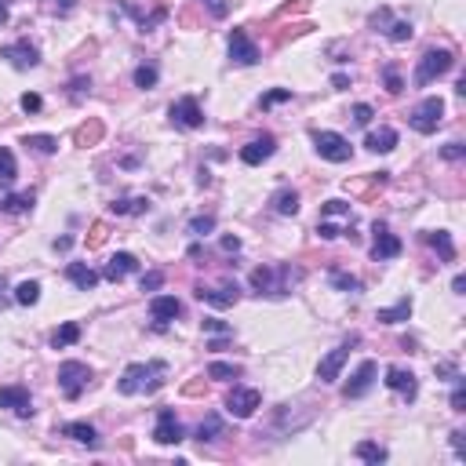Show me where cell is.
Listing matches in <instances>:
<instances>
[{"instance_id":"cell-1","label":"cell","mask_w":466,"mask_h":466,"mask_svg":"<svg viewBox=\"0 0 466 466\" xmlns=\"http://www.w3.org/2000/svg\"><path fill=\"white\" fill-rule=\"evenodd\" d=\"M164 372H168L164 361H153V365H128L124 375L116 379V390H121L124 397H132V394H153L157 386H164Z\"/></svg>"},{"instance_id":"cell-2","label":"cell","mask_w":466,"mask_h":466,"mask_svg":"<svg viewBox=\"0 0 466 466\" xmlns=\"http://www.w3.org/2000/svg\"><path fill=\"white\" fill-rule=\"evenodd\" d=\"M452 66H456V55H452L448 48H434V51H426V55L419 59V66H416V88H426V84H434L437 77H445Z\"/></svg>"},{"instance_id":"cell-3","label":"cell","mask_w":466,"mask_h":466,"mask_svg":"<svg viewBox=\"0 0 466 466\" xmlns=\"http://www.w3.org/2000/svg\"><path fill=\"white\" fill-rule=\"evenodd\" d=\"M295 274H292V266H259L255 274H252V288L259 292V295H288V281H292Z\"/></svg>"},{"instance_id":"cell-4","label":"cell","mask_w":466,"mask_h":466,"mask_svg":"<svg viewBox=\"0 0 466 466\" xmlns=\"http://www.w3.org/2000/svg\"><path fill=\"white\" fill-rule=\"evenodd\" d=\"M88 383H92V368L88 365H81V361H62L59 365V390L70 401L81 397L88 390Z\"/></svg>"},{"instance_id":"cell-5","label":"cell","mask_w":466,"mask_h":466,"mask_svg":"<svg viewBox=\"0 0 466 466\" xmlns=\"http://www.w3.org/2000/svg\"><path fill=\"white\" fill-rule=\"evenodd\" d=\"M445 121V102L437 99V95H430V99H423L416 110L408 113V124L416 128L419 135H434L437 132V124Z\"/></svg>"},{"instance_id":"cell-6","label":"cell","mask_w":466,"mask_h":466,"mask_svg":"<svg viewBox=\"0 0 466 466\" xmlns=\"http://www.w3.org/2000/svg\"><path fill=\"white\" fill-rule=\"evenodd\" d=\"M314 146H317L321 157L332 161V164H346L354 157V146H350L339 132H314Z\"/></svg>"},{"instance_id":"cell-7","label":"cell","mask_w":466,"mask_h":466,"mask_svg":"<svg viewBox=\"0 0 466 466\" xmlns=\"http://www.w3.org/2000/svg\"><path fill=\"white\" fill-rule=\"evenodd\" d=\"M259 405H263V394L252 390V386H233L226 394V412L233 419H252Z\"/></svg>"},{"instance_id":"cell-8","label":"cell","mask_w":466,"mask_h":466,"mask_svg":"<svg viewBox=\"0 0 466 466\" xmlns=\"http://www.w3.org/2000/svg\"><path fill=\"white\" fill-rule=\"evenodd\" d=\"M0 59L8 62V66H15V70H33L37 62H41V51H37V44L30 41H11L0 48Z\"/></svg>"},{"instance_id":"cell-9","label":"cell","mask_w":466,"mask_h":466,"mask_svg":"<svg viewBox=\"0 0 466 466\" xmlns=\"http://www.w3.org/2000/svg\"><path fill=\"white\" fill-rule=\"evenodd\" d=\"M172 124L175 128H186V132H197V128H204V113H201V102L197 99H179L172 102Z\"/></svg>"},{"instance_id":"cell-10","label":"cell","mask_w":466,"mask_h":466,"mask_svg":"<svg viewBox=\"0 0 466 466\" xmlns=\"http://www.w3.org/2000/svg\"><path fill=\"white\" fill-rule=\"evenodd\" d=\"M354 343H357V335H350V343L335 346V350H328V357H321V365H317V379L321 383H335V379H339V372H343L346 357H350V346H354Z\"/></svg>"},{"instance_id":"cell-11","label":"cell","mask_w":466,"mask_h":466,"mask_svg":"<svg viewBox=\"0 0 466 466\" xmlns=\"http://www.w3.org/2000/svg\"><path fill=\"white\" fill-rule=\"evenodd\" d=\"M372 233H375V244H372V259L375 263H386V259H397L401 255V237H394L390 230H386V223H375L372 226Z\"/></svg>"},{"instance_id":"cell-12","label":"cell","mask_w":466,"mask_h":466,"mask_svg":"<svg viewBox=\"0 0 466 466\" xmlns=\"http://www.w3.org/2000/svg\"><path fill=\"white\" fill-rule=\"evenodd\" d=\"M0 408L15 412L19 419H30L33 416V401L26 386H0Z\"/></svg>"},{"instance_id":"cell-13","label":"cell","mask_w":466,"mask_h":466,"mask_svg":"<svg viewBox=\"0 0 466 466\" xmlns=\"http://www.w3.org/2000/svg\"><path fill=\"white\" fill-rule=\"evenodd\" d=\"M153 441H157V445H179V441H183V423L175 419V412H172V408H161V412H157Z\"/></svg>"},{"instance_id":"cell-14","label":"cell","mask_w":466,"mask_h":466,"mask_svg":"<svg viewBox=\"0 0 466 466\" xmlns=\"http://www.w3.org/2000/svg\"><path fill=\"white\" fill-rule=\"evenodd\" d=\"M230 59L237 62V66H255V62H259V48H255V41L244 30L230 33Z\"/></svg>"},{"instance_id":"cell-15","label":"cell","mask_w":466,"mask_h":466,"mask_svg":"<svg viewBox=\"0 0 466 466\" xmlns=\"http://www.w3.org/2000/svg\"><path fill=\"white\" fill-rule=\"evenodd\" d=\"M375 375H379V368H375V361H361V365H357V372L350 375V383L343 386L346 401H350V397H365V394L372 390Z\"/></svg>"},{"instance_id":"cell-16","label":"cell","mask_w":466,"mask_h":466,"mask_svg":"<svg viewBox=\"0 0 466 466\" xmlns=\"http://www.w3.org/2000/svg\"><path fill=\"white\" fill-rule=\"evenodd\" d=\"M193 295H197V299H201V303H208V306H215V310H226V306H233V303H237V299H241L237 284H223V288H204V284H201V288H197V292H193Z\"/></svg>"},{"instance_id":"cell-17","label":"cell","mask_w":466,"mask_h":466,"mask_svg":"<svg viewBox=\"0 0 466 466\" xmlns=\"http://www.w3.org/2000/svg\"><path fill=\"white\" fill-rule=\"evenodd\" d=\"M274 153H277V139H274V135H263V139H252L248 146L241 150V161L255 168V164L270 161V157H274Z\"/></svg>"},{"instance_id":"cell-18","label":"cell","mask_w":466,"mask_h":466,"mask_svg":"<svg viewBox=\"0 0 466 466\" xmlns=\"http://www.w3.org/2000/svg\"><path fill=\"white\" fill-rule=\"evenodd\" d=\"M139 270V259L132 255V252H116V255H110V263H106V270H102V277L106 281H124L128 274H135Z\"/></svg>"},{"instance_id":"cell-19","label":"cell","mask_w":466,"mask_h":466,"mask_svg":"<svg viewBox=\"0 0 466 466\" xmlns=\"http://www.w3.org/2000/svg\"><path fill=\"white\" fill-rule=\"evenodd\" d=\"M183 314V303L175 299V295H153L150 299V317L157 321V325H168V321H175Z\"/></svg>"},{"instance_id":"cell-20","label":"cell","mask_w":466,"mask_h":466,"mask_svg":"<svg viewBox=\"0 0 466 466\" xmlns=\"http://www.w3.org/2000/svg\"><path fill=\"white\" fill-rule=\"evenodd\" d=\"M386 386H390L394 394L408 397V401H416V394H419L416 375H412V372H405V368H390V372H386Z\"/></svg>"},{"instance_id":"cell-21","label":"cell","mask_w":466,"mask_h":466,"mask_svg":"<svg viewBox=\"0 0 466 466\" xmlns=\"http://www.w3.org/2000/svg\"><path fill=\"white\" fill-rule=\"evenodd\" d=\"M66 281L73 284V288H81V292H92L95 284H99V274L88 263H70L66 266Z\"/></svg>"},{"instance_id":"cell-22","label":"cell","mask_w":466,"mask_h":466,"mask_svg":"<svg viewBox=\"0 0 466 466\" xmlns=\"http://www.w3.org/2000/svg\"><path fill=\"white\" fill-rule=\"evenodd\" d=\"M62 437H73L77 445L99 448V434H95L92 423H66V426H62Z\"/></svg>"},{"instance_id":"cell-23","label":"cell","mask_w":466,"mask_h":466,"mask_svg":"<svg viewBox=\"0 0 466 466\" xmlns=\"http://www.w3.org/2000/svg\"><path fill=\"white\" fill-rule=\"evenodd\" d=\"M426 244H434V248H437L441 263H456V244H452V233H448V230H434V233H426Z\"/></svg>"},{"instance_id":"cell-24","label":"cell","mask_w":466,"mask_h":466,"mask_svg":"<svg viewBox=\"0 0 466 466\" xmlns=\"http://www.w3.org/2000/svg\"><path fill=\"white\" fill-rule=\"evenodd\" d=\"M365 146H368L372 153H390V150L397 146V132H394V128H379V132H368Z\"/></svg>"},{"instance_id":"cell-25","label":"cell","mask_w":466,"mask_h":466,"mask_svg":"<svg viewBox=\"0 0 466 466\" xmlns=\"http://www.w3.org/2000/svg\"><path fill=\"white\" fill-rule=\"evenodd\" d=\"M33 208V193H8V197H0V212L8 215H26Z\"/></svg>"},{"instance_id":"cell-26","label":"cell","mask_w":466,"mask_h":466,"mask_svg":"<svg viewBox=\"0 0 466 466\" xmlns=\"http://www.w3.org/2000/svg\"><path fill=\"white\" fill-rule=\"evenodd\" d=\"M270 204H274V212H277V215H295V212H299V193L284 186V190H277V193H274V201H270Z\"/></svg>"},{"instance_id":"cell-27","label":"cell","mask_w":466,"mask_h":466,"mask_svg":"<svg viewBox=\"0 0 466 466\" xmlns=\"http://www.w3.org/2000/svg\"><path fill=\"white\" fill-rule=\"evenodd\" d=\"M408 317H412V299H401L397 306L379 310V314H375V321H379V325H401V321H408Z\"/></svg>"},{"instance_id":"cell-28","label":"cell","mask_w":466,"mask_h":466,"mask_svg":"<svg viewBox=\"0 0 466 466\" xmlns=\"http://www.w3.org/2000/svg\"><path fill=\"white\" fill-rule=\"evenodd\" d=\"M110 212L113 215H142V212H150V201L146 197H121L110 204Z\"/></svg>"},{"instance_id":"cell-29","label":"cell","mask_w":466,"mask_h":466,"mask_svg":"<svg viewBox=\"0 0 466 466\" xmlns=\"http://www.w3.org/2000/svg\"><path fill=\"white\" fill-rule=\"evenodd\" d=\"M219 437H223V419L212 412V416H204V423L197 426V441L201 445H212V441H219Z\"/></svg>"},{"instance_id":"cell-30","label":"cell","mask_w":466,"mask_h":466,"mask_svg":"<svg viewBox=\"0 0 466 466\" xmlns=\"http://www.w3.org/2000/svg\"><path fill=\"white\" fill-rule=\"evenodd\" d=\"M15 175H19V164H15V153H11L8 146H0V186H11L15 183Z\"/></svg>"},{"instance_id":"cell-31","label":"cell","mask_w":466,"mask_h":466,"mask_svg":"<svg viewBox=\"0 0 466 466\" xmlns=\"http://www.w3.org/2000/svg\"><path fill=\"white\" fill-rule=\"evenodd\" d=\"M15 303L19 306H37V303H41V284H37V281H22L15 288Z\"/></svg>"},{"instance_id":"cell-32","label":"cell","mask_w":466,"mask_h":466,"mask_svg":"<svg viewBox=\"0 0 466 466\" xmlns=\"http://www.w3.org/2000/svg\"><path fill=\"white\" fill-rule=\"evenodd\" d=\"M328 281H332L339 292H361V281H357L354 274H346V270H339V266L328 270Z\"/></svg>"},{"instance_id":"cell-33","label":"cell","mask_w":466,"mask_h":466,"mask_svg":"<svg viewBox=\"0 0 466 466\" xmlns=\"http://www.w3.org/2000/svg\"><path fill=\"white\" fill-rule=\"evenodd\" d=\"M77 339H81V325H77V321H66V325H62L59 332H55V350H62V346H73Z\"/></svg>"},{"instance_id":"cell-34","label":"cell","mask_w":466,"mask_h":466,"mask_svg":"<svg viewBox=\"0 0 466 466\" xmlns=\"http://www.w3.org/2000/svg\"><path fill=\"white\" fill-rule=\"evenodd\" d=\"M354 456H357V459H365V463H386V448L372 445V441H361V445L354 448Z\"/></svg>"},{"instance_id":"cell-35","label":"cell","mask_w":466,"mask_h":466,"mask_svg":"<svg viewBox=\"0 0 466 466\" xmlns=\"http://www.w3.org/2000/svg\"><path fill=\"white\" fill-rule=\"evenodd\" d=\"M22 146H33L37 153H55L59 150V139L55 135H26Z\"/></svg>"},{"instance_id":"cell-36","label":"cell","mask_w":466,"mask_h":466,"mask_svg":"<svg viewBox=\"0 0 466 466\" xmlns=\"http://www.w3.org/2000/svg\"><path fill=\"white\" fill-rule=\"evenodd\" d=\"M412 33H416V30H412V22H405V19H397V22H390V26H386V37H390L394 44H405V41H412Z\"/></svg>"},{"instance_id":"cell-37","label":"cell","mask_w":466,"mask_h":466,"mask_svg":"<svg viewBox=\"0 0 466 466\" xmlns=\"http://www.w3.org/2000/svg\"><path fill=\"white\" fill-rule=\"evenodd\" d=\"M383 81H386V92H390V95L405 92V81H401V70L394 66V62H390V66H383Z\"/></svg>"},{"instance_id":"cell-38","label":"cell","mask_w":466,"mask_h":466,"mask_svg":"<svg viewBox=\"0 0 466 466\" xmlns=\"http://www.w3.org/2000/svg\"><path fill=\"white\" fill-rule=\"evenodd\" d=\"M212 230H215V215H197V219H190V233H193V237H208Z\"/></svg>"},{"instance_id":"cell-39","label":"cell","mask_w":466,"mask_h":466,"mask_svg":"<svg viewBox=\"0 0 466 466\" xmlns=\"http://www.w3.org/2000/svg\"><path fill=\"white\" fill-rule=\"evenodd\" d=\"M292 99V88H274V92H266L263 99H259V106L270 110V106H277V102H288Z\"/></svg>"},{"instance_id":"cell-40","label":"cell","mask_w":466,"mask_h":466,"mask_svg":"<svg viewBox=\"0 0 466 466\" xmlns=\"http://www.w3.org/2000/svg\"><path fill=\"white\" fill-rule=\"evenodd\" d=\"M241 368L233 365H223V361H215V365H208V379H237Z\"/></svg>"},{"instance_id":"cell-41","label":"cell","mask_w":466,"mask_h":466,"mask_svg":"<svg viewBox=\"0 0 466 466\" xmlns=\"http://www.w3.org/2000/svg\"><path fill=\"white\" fill-rule=\"evenodd\" d=\"M452 412H466V379L456 375V390H452Z\"/></svg>"},{"instance_id":"cell-42","label":"cell","mask_w":466,"mask_h":466,"mask_svg":"<svg viewBox=\"0 0 466 466\" xmlns=\"http://www.w3.org/2000/svg\"><path fill=\"white\" fill-rule=\"evenodd\" d=\"M157 84V66H139L135 70V88H153Z\"/></svg>"},{"instance_id":"cell-43","label":"cell","mask_w":466,"mask_h":466,"mask_svg":"<svg viewBox=\"0 0 466 466\" xmlns=\"http://www.w3.org/2000/svg\"><path fill=\"white\" fill-rule=\"evenodd\" d=\"M321 215H346L350 219V204L346 201H339V197H335V201H325V204H321Z\"/></svg>"},{"instance_id":"cell-44","label":"cell","mask_w":466,"mask_h":466,"mask_svg":"<svg viewBox=\"0 0 466 466\" xmlns=\"http://www.w3.org/2000/svg\"><path fill=\"white\" fill-rule=\"evenodd\" d=\"M350 116H354V121H357L361 128H368V124H372V116H375V110L368 106V102H357V106H354V113H350Z\"/></svg>"},{"instance_id":"cell-45","label":"cell","mask_w":466,"mask_h":466,"mask_svg":"<svg viewBox=\"0 0 466 466\" xmlns=\"http://www.w3.org/2000/svg\"><path fill=\"white\" fill-rule=\"evenodd\" d=\"M201 328H204V332H212V335H230V332H233V328L226 325V321H219V317H204V321H201Z\"/></svg>"},{"instance_id":"cell-46","label":"cell","mask_w":466,"mask_h":466,"mask_svg":"<svg viewBox=\"0 0 466 466\" xmlns=\"http://www.w3.org/2000/svg\"><path fill=\"white\" fill-rule=\"evenodd\" d=\"M19 106L26 110V113H41V106H44V99L37 95V92H26L22 99H19Z\"/></svg>"},{"instance_id":"cell-47","label":"cell","mask_w":466,"mask_h":466,"mask_svg":"<svg viewBox=\"0 0 466 466\" xmlns=\"http://www.w3.org/2000/svg\"><path fill=\"white\" fill-rule=\"evenodd\" d=\"M164 284V274L161 270H150V274H142V292H157Z\"/></svg>"},{"instance_id":"cell-48","label":"cell","mask_w":466,"mask_h":466,"mask_svg":"<svg viewBox=\"0 0 466 466\" xmlns=\"http://www.w3.org/2000/svg\"><path fill=\"white\" fill-rule=\"evenodd\" d=\"M441 157L445 161H463L466 157V146H463V142H448V146L441 150Z\"/></svg>"},{"instance_id":"cell-49","label":"cell","mask_w":466,"mask_h":466,"mask_svg":"<svg viewBox=\"0 0 466 466\" xmlns=\"http://www.w3.org/2000/svg\"><path fill=\"white\" fill-rule=\"evenodd\" d=\"M317 237L321 241H335V237H343V230L335 223H317Z\"/></svg>"},{"instance_id":"cell-50","label":"cell","mask_w":466,"mask_h":466,"mask_svg":"<svg viewBox=\"0 0 466 466\" xmlns=\"http://www.w3.org/2000/svg\"><path fill=\"white\" fill-rule=\"evenodd\" d=\"M102 135V128L99 124H92V128H81V132H77V142H81V146H88V142H95Z\"/></svg>"},{"instance_id":"cell-51","label":"cell","mask_w":466,"mask_h":466,"mask_svg":"<svg viewBox=\"0 0 466 466\" xmlns=\"http://www.w3.org/2000/svg\"><path fill=\"white\" fill-rule=\"evenodd\" d=\"M77 8V0H48V11H59V15H70Z\"/></svg>"},{"instance_id":"cell-52","label":"cell","mask_w":466,"mask_h":466,"mask_svg":"<svg viewBox=\"0 0 466 466\" xmlns=\"http://www.w3.org/2000/svg\"><path fill=\"white\" fill-rule=\"evenodd\" d=\"M84 88H92V81H88V77H77V81H73V92H70V95H73V99H81V95H84Z\"/></svg>"},{"instance_id":"cell-53","label":"cell","mask_w":466,"mask_h":466,"mask_svg":"<svg viewBox=\"0 0 466 466\" xmlns=\"http://www.w3.org/2000/svg\"><path fill=\"white\" fill-rule=\"evenodd\" d=\"M102 241H106V226H102V223H99V226L92 230V241H88V244H92V248H99V244H102Z\"/></svg>"},{"instance_id":"cell-54","label":"cell","mask_w":466,"mask_h":466,"mask_svg":"<svg viewBox=\"0 0 466 466\" xmlns=\"http://www.w3.org/2000/svg\"><path fill=\"white\" fill-rule=\"evenodd\" d=\"M332 88H335V92H346V88H350V77H346V73H335V77H332Z\"/></svg>"},{"instance_id":"cell-55","label":"cell","mask_w":466,"mask_h":466,"mask_svg":"<svg viewBox=\"0 0 466 466\" xmlns=\"http://www.w3.org/2000/svg\"><path fill=\"white\" fill-rule=\"evenodd\" d=\"M452 448H456V456H459V459L466 456V445H463V434H459V430L452 434Z\"/></svg>"},{"instance_id":"cell-56","label":"cell","mask_w":466,"mask_h":466,"mask_svg":"<svg viewBox=\"0 0 466 466\" xmlns=\"http://www.w3.org/2000/svg\"><path fill=\"white\" fill-rule=\"evenodd\" d=\"M226 11H230V4H226V0H212V15H215V19H223Z\"/></svg>"},{"instance_id":"cell-57","label":"cell","mask_w":466,"mask_h":466,"mask_svg":"<svg viewBox=\"0 0 466 466\" xmlns=\"http://www.w3.org/2000/svg\"><path fill=\"white\" fill-rule=\"evenodd\" d=\"M223 252H241V237H223Z\"/></svg>"},{"instance_id":"cell-58","label":"cell","mask_w":466,"mask_h":466,"mask_svg":"<svg viewBox=\"0 0 466 466\" xmlns=\"http://www.w3.org/2000/svg\"><path fill=\"white\" fill-rule=\"evenodd\" d=\"M437 375H448V379H456V365H448V361H445V365H437Z\"/></svg>"},{"instance_id":"cell-59","label":"cell","mask_w":466,"mask_h":466,"mask_svg":"<svg viewBox=\"0 0 466 466\" xmlns=\"http://www.w3.org/2000/svg\"><path fill=\"white\" fill-rule=\"evenodd\" d=\"M452 292H456V295H463V292H466V277H463V274H459L456 281H452Z\"/></svg>"},{"instance_id":"cell-60","label":"cell","mask_w":466,"mask_h":466,"mask_svg":"<svg viewBox=\"0 0 466 466\" xmlns=\"http://www.w3.org/2000/svg\"><path fill=\"white\" fill-rule=\"evenodd\" d=\"M70 244H73V237H59V241H55V252H66Z\"/></svg>"},{"instance_id":"cell-61","label":"cell","mask_w":466,"mask_h":466,"mask_svg":"<svg viewBox=\"0 0 466 466\" xmlns=\"http://www.w3.org/2000/svg\"><path fill=\"white\" fill-rule=\"evenodd\" d=\"M8 8H11V0H0V26L8 22Z\"/></svg>"},{"instance_id":"cell-62","label":"cell","mask_w":466,"mask_h":466,"mask_svg":"<svg viewBox=\"0 0 466 466\" xmlns=\"http://www.w3.org/2000/svg\"><path fill=\"white\" fill-rule=\"evenodd\" d=\"M4 292H8V284H4V277H0V303H4V299H8V295H4Z\"/></svg>"}]
</instances>
